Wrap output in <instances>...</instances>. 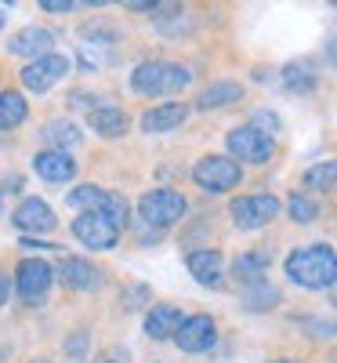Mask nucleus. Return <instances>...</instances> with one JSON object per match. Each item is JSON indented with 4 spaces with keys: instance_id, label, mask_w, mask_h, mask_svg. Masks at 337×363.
Here are the masks:
<instances>
[{
    "instance_id": "cd10ccee",
    "label": "nucleus",
    "mask_w": 337,
    "mask_h": 363,
    "mask_svg": "<svg viewBox=\"0 0 337 363\" xmlns=\"http://www.w3.org/2000/svg\"><path fill=\"white\" fill-rule=\"evenodd\" d=\"M254 128H258L261 135H268V138H272V131L280 128V116L268 113V109H261V113H254Z\"/></svg>"
},
{
    "instance_id": "7c9ffc66",
    "label": "nucleus",
    "mask_w": 337,
    "mask_h": 363,
    "mask_svg": "<svg viewBox=\"0 0 337 363\" xmlns=\"http://www.w3.org/2000/svg\"><path fill=\"white\" fill-rule=\"evenodd\" d=\"M8 291H11V284H8V277H4V272H0V306L8 301Z\"/></svg>"
},
{
    "instance_id": "4be33fe9",
    "label": "nucleus",
    "mask_w": 337,
    "mask_h": 363,
    "mask_svg": "<svg viewBox=\"0 0 337 363\" xmlns=\"http://www.w3.org/2000/svg\"><path fill=\"white\" fill-rule=\"evenodd\" d=\"M268 269V251H247V255H239L236 262H232V272L239 280H247V284H258V280H265L261 272Z\"/></svg>"
},
{
    "instance_id": "bb28decb",
    "label": "nucleus",
    "mask_w": 337,
    "mask_h": 363,
    "mask_svg": "<svg viewBox=\"0 0 337 363\" xmlns=\"http://www.w3.org/2000/svg\"><path fill=\"white\" fill-rule=\"evenodd\" d=\"M287 211H290V218H294V222H301V225H304V222H312V218L319 215V207H316L309 196H290Z\"/></svg>"
},
{
    "instance_id": "423d86ee",
    "label": "nucleus",
    "mask_w": 337,
    "mask_h": 363,
    "mask_svg": "<svg viewBox=\"0 0 337 363\" xmlns=\"http://www.w3.org/2000/svg\"><path fill=\"white\" fill-rule=\"evenodd\" d=\"M73 236L91 251H109V247H116L120 229L102 215V211H84V215L73 222Z\"/></svg>"
},
{
    "instance_id": "f3484780",
    "label": "nucleus",
    "mask_w": 337,
    "mask_h": 363,
    "mask_svg": "<svg viewBox=\"0 0 337 363\" xmlns=\"http://www.w3.org/2000/svg\"><path fill=\"white\" fill-rule=\"evenodd\" d=\"M87 128H95L102 138H120L127 128H131V120L124 109H116V106H95L87 116Z\"/></svg>"
},
{
    "instance_id": "a211bd4d",
    "label": "nucleus",
    "mask_w": 337,
    "mask_h": 363,
    "mask_svg": "<svg viewBox=\"0 0 337 363\" xmlns=\"http://www.w3.org/2000/svg\"><path fill=\"white\" fill-rule=\"evenodd\" d=\"M15 55H33V58H44V55H51V48H55V33L51 29H40V26H33V29H22V33L8 44Z\"/></svg>"
},
{
    "instance_id": "f704fd0d",
    "label": "nucleus",
    "mask_w": 337,
    "mask_h": 363,
    "mask_svg": "<svg viewBox=\"0 0 337 363\" xmlns=\"http://www.w3.org/2000/svg\"><path fill=\"white\" fill-rule=\"evenodd\" d=\"M272 363H294V359H272Z\"/></svg>"
},
{
    "instance_id": "f8f14e48",
    "label": "nucleus",
    "mask_w": 337,
    "mask_h": 363,
    "mask_svg": "<svg viewBox=\"0 0 337 363\" xmlns=\"http://www.w3.org/2000/svg\"><path fill=\"white\" fill-rule=\"evenodd\" d=\"M33 167L44 182H73L76 178V160L66 153V149H40V153L33 157Z\"/></svg>"
},
{
    "instance_id": "7ed1b4c3",
    "label": "nucleus",
    "mask_w": 337,
    "mask_h": 363,
    "mask_svg": "<svg viewBox=\"0 0 337 363\" xmlns=\"http://www.w3.org/2000/svg\"><path fill=\"white\" fill-rule=\"evenodd\" d=\"M138 215L152 229H171L174 222H181V215H185V196L174 193V189H152V193L142 196Z\"/></svg>"
},
{
    "instance_id": "9d476101",
    "label": "nucleus",
    "mask_w": 337,
    "mask_h": 363,
    "mask_svg": "<svg viewBox=\"0 0 337 363\" xmlns=\"http://www.w3.org/2000/svg\"><path fill=\"white\" fill-rule=\"evenodd\" d=\"M66 73H69V58L51 51L44 58H33V62L22 69V84H25V91H51Z\"/></svg>"
},
{
    "instance_id": "72a5a7b5",
    "label": "nucleus",
    "mask_w": 337,
    "mask_h": 363,
    "mask_svg": "<svg viewBox=\"0 0 337 363\" xmlns=\"http://www.w3.org/2000/svg\"><path fill=\"white\" fill-rule=\"evenodd\" d=\"M330 301H333V309H337V284H333V294H330Z\"/></svg>"
},
{
    "instance_id": "b1692460",
    "label": "nucleus",
    "mask_w": 337,
    "mask_h": 363,
    "mask_svg": "<svg viewBox=\"0 0 337 363\" xmlns=\"http://www.w3.org/2000/svg\"><path fill=\"white\" fill-rule=\"evenodd\" d=\"M243 301H247V309H272L275 301H280V291H275L272 284H265V280H258V284H247Z\"/></svg>"
},
{
    "instance_id": "412c9836",
    "label": "nucleus",
    "mask_w": 337,
    "mask_h": 363,
    "mask_svg": "<svg viewBox=\"0 0 337 363\" xmlns=\"http://www.w3.org/2000/svg\"><path fill=\"white\" fill-rule=\"evenodd\" d=\"M25 113H29V106L18 91H0V131L18 128L25 120Z\"/></svg>"
},
{
    "instance_id": "39448f33",
    "label": "nucleus",
    "mask_w": 337,
    "mask_h": 363,
    "mask_svg": "<svg viewBox=\"0 0 337 363\" xmlns=\"http://www.w3.org/2000/svg\"><path fill=\"white\" fill-rule=\"evenodd\" d=\"M69 203L73 207H84V211H102V215L116 225V229H124L127 222V200L120 196V193H105L98 186H80L69 193Z\"/></svg>"
},
{
    "instance_id": "9b49d317",
    "label": "nucleus",
    "mask_w": 337,
    "mask_h": 363,
    "mask_svg": "<svg viewBox=\"0 0 337 363\" xmlns=\"http://www.w3.org/2000/svg\"><path fill=\"white\" fill-rule=\"evenodd\" d=\"M214 338H218V327H214V320L207 313H196L189 320H181V327L174 330L178 349H185V352H207L214 345Z\"/></svg>"
},
{
    "instance_id": "f257e3e1",
    "label": "nucleus",
    "mask_w": 337,
    "mask_h": 363,
    "mask_svg": "<svg viewBox=\"0 0 337 363\" xmlns=\"http://www.w3.org/2000/svg\"><path fill=\"white\" fill-rule=\"evenodd\" d=\"M287 277L297 287H309V291H323L337 284V251L326 244H312V247H301L287 258Z\"/></svg>"
},
{
    "instance_id": "6ab92c4d",
    "label": "nucleus",
    "mask_w": 337,
    "mask_h": 363,
    "mask_svg": "<svg viewBox=\"0 0 337 363\" xmlns=\"http://www.w3.org/2000/svg\"><path fill=\"white\" fill-rule=\"evenodd\" d=\"M181 327V313L174 309V306H156L149 316H145V335L149 338H156V342H164V338H174V330Z\"/></svg>"
},
{
    "instance_id": "20e7f679",
    "label": "nucleus",
    "mask_w": 337,
    "mask_h": 363,
    "mask_svg": "<svg viewBox=\"0 0 337 363\" xmlns=\"http://www.w3.org/2000/svg\"><path fill=\"white\" fill-rule=\"evenodd\" d=\"M193 178H196V186L207 189V193H229L232 186H239V164L232 157H203L196 167H193Z\"/></svg>"
},
{
    "instance_id": "5701e85b",
    "label": "nucleus",
    "mask_w": 337,
    "mask_h": 363,
    "mask_svg": "<svg viewBox=\"0 0 337 363\" xmlns=\"http://www.w3.org/2000/svg\"><path fill=\"white\" fill-rule=\"evenodd\" d=\"M304 186H309V189H319V193L337 189V160H326V164L309 167V171H304Z\"/></svg>"
},
{
    "instance_id": "0eeeda50",
    "label": "nucleus",
    "mask_w": 337,
    "mask_h": 363,
    "mask_svg": "<svg viewBox=\"0 0 337 363\" xmlns=\"http://www.w3.org/2000/svg\"><path fill=\"white\" fill-rule=\"evenodd\" d=\"M15 272H18L15 287H18L22 301H29V306H37V301L51 291V284H55V269L44 258H22Z\"/></svg>"
},
{
    "instance_id": "c9c22d12",
    "label": "nucleus",
    "mask_w": 337,
    "mask_h": 363,
    "mask_svg": "<svg viewBox=\"0 0 337 363\" xmlns=\"http://www.w3.org/2000/svg\"><path fill=\"white\" fill-rule=\"evenodd\" d=\"M0 26H4V8H0Z\"/></svg>"
},
{
    "instance_id": "2f4dec72",
    "label": "nucleus",
    "mask_w": 337,
    "mask_h": 363,
    "mask_svg": "<svg viewBox=\"0 0 337 363\" xmlns=\"http://www.w3.org/2000/svg\"><path fill=\"white\" fill-rule=\"evenodd\" d=\"M69 349H73V352H80V349H87V335H76V338L69 342Z\"/></svg>"
},
{
    "instance_id": "ddd939ff",
    "label": "nucleus",
    "mask_w": 337,
    "mask_h": 363,
    "mask_svg": "<svg viewBox=\"0 0 337 363\" xmlns=\"http://www.w3.org/2000/svg\"><path fill=\"white\" fill-rule=\"evenodd\" d=\"M15 225H18L22 233H51V229H55V215H51V207H47L44 200L29 196V200H22L18 211H15Z\"/></svg>"
},
{
    "instance_id": "c756f323",
    "label": "nucleus",
    "mask_w": 337,
    "mask_h": 363,
    "mask_svg": "<svg viewBox=\"0 0 337 363\" xmlns=\"http://www.w3.org/2000/svg\"><path fill=\"white\" fill-rule=\"evenodd\" d=\"M69 102H73V106H95V95H84V91H73Z\"/></svg>"
},
{
    "instance_id": "f03ea898",
    "label": "nucleus",
    "mask_w": 337,
    "mask_h": 363,
    "mask_svg": "<svg viewBox=\"0 0 337 363\" xmlns=\"http://www.w3.org/2000/svg\"><path fill=\"white\" fill-rule=\"evenodd\" d=\"M189 80H193V73L174 62H142L131 73V87L138 95H171V91H181Z\"/></svg>"
},
{
    "instance_id": "dca6fc26",
    "label": "nucleus",
    "mask_w": 337,
    "mask_h": 363,
    "mask_svg": "<svg viewBox=\"0 0 337 363\" xmlns=\"http://www.w3.org/2000/svg\"><path fill=\"white\" fill-rule=\"evenodd\" d=\"M185 116H189V109H185V106H178V102L156 106V109H149V113L142 116V131H149V135L174 131V128H181V124H185Z\"/></svg>"
},
{
    "instance_id": "c85d7f7f",
    "label": "nucleus",
    "mask_w": 337,
    "mask_h": 363,
    "mask_svg": "<svg viewBox=\"0 0 337 363\" xmlns=\"http://www.w3.org/2000/svg\"><path fill=\"white\" fill-rule=\"evenodd\" d=\"M40 8H44V11H58V15H66V11H76V4H73V0H44Z\"/></svg>"
},
{
    "instance_id": "393cba45",
    "label": "nucleus",
    "mask_w": 337,
    "mask_h": 363,
    "mask_svg": "<svg viewBox=\"0 0 337 363\" xmlns=\"http://www.w3.org/2000/svg\"><path fill=\"white\" fill-rule=\"evenodd\" d=\"M44 138H47V142H55V149H58V145H76L84 135H80L73 124H66V120H55V124H47V128H44Z\"/></svg>"
},
{
    "instance_id": "1a4fd4ad",
    "label": "nucleus",
    "mask_w": 337,
    "mask_h": 363,
    "mask_svg": "<svg viewBox=\"0 0 337 363\" xmlns=\"http://www.w3.org/2000/svg\"><path fill=\"white\" fill-rule=\"evenodd\" d=\"M229 153L247 164H265L275 153V142L268 135H261L258 128H236V131H229Z\"/></svg>"
},
{
    "instance_id": "a878e982",
    "label": "nucleus",
    "mask_w": 337,
    "mask_h": 363,
    "mask_svg": "<svg viewBox=\"0 0 337 363\" xmlns=\"http://www.w3.org/2000/svg\"><path fill=\"white\" fill-rule=\"evenodd\" d=\"M283 84L290 91H312L316 87V77L309 73V66H287L283 69Z\"/></svg>"
},
{
    "instance_id": "6e6552de",
    "label": "nucleus",
    "mask_w": 337,
    "mask_h": 363,
    "mask_svg": "<svg viewBox=\"0 0 337 363\" xmlns=\"http://www.w3.org/2000/svg\"><path fill=\"white\" fill-rule=\"evenodd\" d=\"M275 215H280V200L268 196V193L232 200V222H236L239 229H261V225H268Z\"/></svg>"
},
{
    "instance_id": "2eb2a0df",
    "label": "nucleus",
    "mask_w": 337,
    "mask_h": 363,
    "mask_svg": "<svg viewBox=\"0 0 337 363\" xmlns=\"http://www.w3.org/2000/svg\"><path fill=\"white\" fill-rule=\"evenodd\" d=\"M189 272H193L196 284L218 287L222 284V272H225V258L218 251H193L189 255Z\"/></svg>"
},
{
    "instance_id": "aec40b11",
    "label": "nucleus",
    "mask_w": 337,
    "mask_h": 363,
    "mask_svg": "<svg viewBox=\"0 0 337 363\" xmlns=\"http://www.w3.org/2000/svg\"><path fill=\"white\" fill-rule=\"evenodd\" d=\"M243 99V87L236 80H222V84H210L203 95H200V109H222V106H232Z\"/></svg>"
},
{
    "instance_id": "473e14b6",
    "label": "nucleus",
    "mask_w": 337,
    "mask_h": 363,
    "mask_svg": "<svg viewBox=\"0 0 337 363\" xmlns=\"http://www.w3.org/2000/svg\"><path fill=\"white\" fill-rule=\"evenodd\" d=\"M98 363H124V359H113V356H102Z\"/></svg>"
},
{
    "instance_id": "4468645a",
    "label": "nucleus",
    "mask_w": 337,
    "mask_h": 363,
    "mask_svg": "<svg viewBox=\"0 0 337 363\" xmlns=\"http://www.w3.org/2000/svg\"><path fill=\"white\" fill-rule=\"evenodd\" d=\"M55 277L62 280L69 291H91L102 277H98V269L91 265V262H84V258H62V265L55 269Z\"/></svg>"
}]
</instances>
